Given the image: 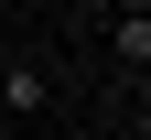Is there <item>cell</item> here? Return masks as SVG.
Returning a JSON list of instances; mask_svg holds the SVG:
<instances>
[{"mask_svg":"<svg viewBox=\"0 0 151 140\" xmlns=\"http://www.w3.org/2000/svg\"><path fill=\"white\" fill-rule=\"evenodd\" d=\"M108 97H119V140H151V75L140 86H108Z\"/></svg>","mask_w":151,"mask_h":140,"instance_id":"cell-3","label":"cell"},{"mask_svg":"<svg viewBox=\"0 0 151 140\" xmlns=\"http://www.w3.org/2000/svg\"><path fill=\"white\" fill-rule=\"evenodd\" d=\"M97 32H108V75H119V86H140V75H151V0H119Z\"/></svg>","mask_w":151,"mask_h":140,"instance_id":"cell-1","label":"cell"},{"mask_svg":"<svg viewBox=\"0 0 151 140\" xmlns=\"http://www.w3.org/2000/svg\"><path fill=\"white\" fill-rule=\"evenodd\" d=\"M54 108V65L43 54H0V129L11 118H43Z\"/></svg>","mask_w":151,"mask_h":140,"instance_id":"cell-2","label":"cell"}]
</instances>
